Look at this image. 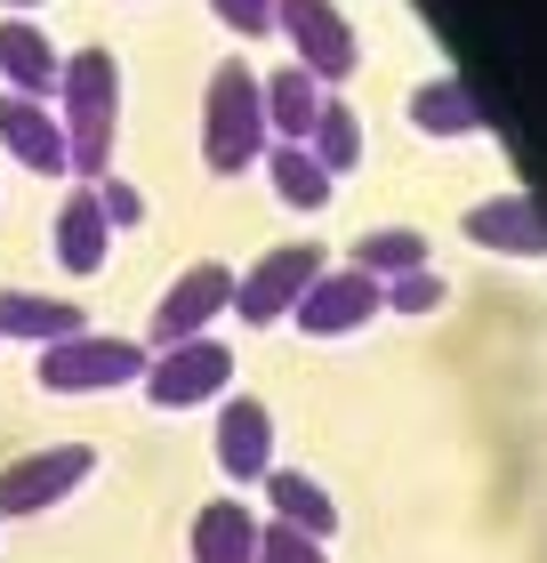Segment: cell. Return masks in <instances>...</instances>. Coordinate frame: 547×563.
Returning <instances> with one entry per match:
<instances>
[{"instance_id": "obj_1", "label": "cell", "mask_w": 547, "mask_h": 563, "mask_svg": "<svg viewBox=\"0 0 547 563\" xmlns=\"http://www.w3.org/2000/svg\"><path fill=\"white\" fill-rule=\"evenodd\" d=\"M57 121H65L73 177L97 186V177L113 169V137H121V57H113V48H65Z\"/></svg>"}, {"instance_id": "obj_15", "label": "cell", "mask_w": 547, "mask_h": 563, "mask_svg": "<svg viewBox=\"0 0 547 563\" xmlns=\"http://www.w3.org/2000/svg\"><path fill=\"white\" fill-rule=\"evenodd\" d=\"M106 250H113L106 210H97L89 186H73L65 210H57V266H65V274H97V266H106Z\"/></svg>"}, {"instance_id": "obj_19", "label": "cell", "mask_w": 547, "mask_h": 563, "mask_svg": "<svg viewBox=\"0 0 547 563\" xmlns=\"http://www.w3.org/2000/svg\"><path fill=\"white\" fill-rule=\"evenodd\" d=\"M411 121H419V137H475L483 130V113H475V97H467L451 73L442 81H427L419 97H411Z\"/></svg>"}, {"instance_id": "obj_7", "label": "cell", "mask_w": 547, "mask_h": 563, "mask_svg": "<svg viewBox=\"0 0 547 563\" xmlns=\"http://www.w3.org/2000/svg\"><path fill=\"white\" fill-rule=\"evenodd\" d=\"M371 314H386V290L362 266H322L315 282H306V298L291 306V322L306 330V339H347V330H362Z\"/></svg>"}, {"instance_id": "obj_8", "label": "cell", "mask_w": 547, "mask_h": 563, "mask_svg": "<svg viewBox=\"0 0 547 563\" xmlns=\"http://www.w3.org/2000/svg\"><path fill=\"white\" fill-rule=\"evenodd\" d=\"M274 24L291 33L298 65L315 73V81H347V73L362 65L354 57V24H347L338 0H274Z\"/></svg>"}, {"instance_id": "obj_25", "label": "cell", "mask_w": 547, "mask_h": 563, "mask_svg": "<svg viewBox=\"0 0 547 563\" xmlns=\"http://www.w3.org/2000/svg\"><path fill=\"white\" fill-rule=\"evenodd\" d=\"M258 563H322V540H306L291 523H266L258 531Z\"/></svg>"}, {"instance_id": "obj_27", "label": "cell", "mask_w": 547, "mask_h": 563, "mask_svg": "<svg viewBox=\"0 0 547 563\" xmlns=\"http://www.w3.org/2000/svg\"><path fill=\"white\" fill-rule=\"evenodd\" d=\"M9 9H33V0H9Z\"/></svg>"}, {"instance_id": "obj_12", "label": "cell", "mask_w": 547, "mask_h": 563, "mask_svg": "<svg viewBox=\"0 0 547 563\" xmlns=\"http://www.w3.org/2000/svg\"><path fill=\"white\" fill-rule=\"evenodd\" d=\"M467 242L500 250V258H547V218L524 194H491V201L467 210Z\"/></svg>"}, {"instance_id": "obj_13", "label": "cell", "mask_w": 547, "mask_h": 563, "mask_svg": "<svg viewBox=\"0 0 547 563\" xmlns=\"http://www.w3.org/2000/svg\"><path fill=\"white\" fill-rule=\"evenodd\" d=\"M0 73H9V89H17V97H57L65 48L48 41L33 16H9V24H0Z\"/></svg>"}, {"instance_id": "obj_16", "label": "cell", "mask_w": 547, "mask_h": 563, "mask_svg": "<svg viewBox=\"0 0 547 563\" xmlns=\"http://www.w3.org/2000/svg\"><path fill=\"white\" fill-rule=\"evenodd\" d=\"M258 523L242 499H210L194 516V563H258Z\"/></svg>"}, {"instance_id": "obj_18", "label": "cell", "mask_w": 547, "mask_h": 563, "mask_svg": "<svg viewBox=\"0 0 547 563\" xmlns=\"http://www.w3.org/2000/svg\"><path fill=\"white\" fill-rule=\"evenodd\" d=\"M266 507H274V523L306 531V540H330V531H338L330 492H322L315 475H298V467H274V475H266Z\"/></svg>"}, {"instance_id": "obj_11", "label": "cell", "mask_w": 547, "mask_h": 563, "mask_svg": "<svg viewBox=\"0 0 547 563\" xmlns=\"http://www.w3.org/2000/svg\"><path fill=\"white\" fill-rule=\"evenodd\" d=\"M218 467L233 483H266L274 475V411L258 395H233L218 411Z\"/></svg>"}, {"instance_id": "obj_21", "label": "cell", "mask_w": 547, "mask_h": 563, "mask_svg": "<svg viewBox=\"0 0 547 563\" xmlns=\"http://www.w3.org/2000/svg\"><path fill=\"white\" fill-rule=\"evenodd\" d=\"M266 177H274V194L291 201V210H322V201H330V169L306 145H274L266 153Z\"/></svg>"}, {"instance_id": "obj_3", "label": "cell", "mask_w": 547, "mask_h": 563, "mask_svg": "<svg viewBox=\"0 0 547 563\" xmlns=\"http://www.w3.org/2000/svg\"><path fill=\"white\" fill-rule=\"evenodd\" d=\"M153 354L138 339H106V330H81V339L41 346V387L48 395H106V387H138Z\"/></svg>"}, {"instance_id": "obj_5", "label": "cell", "mask_w": 547, "mask_h": 563, "mask_svg": "<svg viewBox=\"0 0 547 563\" xmlns=\"http://www.w3.org/2000/svg\"><path fill=\"white\" fill-rule=\"evenodd\" d=\"M97 475V451L89 443H48V451H24L0 467V516H41V507H57L65 492H81Z\"/></svg>"}, {"instance_id": "obj_4", "label": "cell", "mask_w": 547, "mask_h": 563, "mask_svg": "<svg viewBox=\"0 0 547 563\" xmlns=\"http://www.w3.org/2000/svg\"><path fill=\"white\" fill-rule=\"evenodd\" d=\"M315 274H322V242H282L250 274H233V314H242L250 330L291 322V306L306 298V282H315Z\"/></svg>"}, {"instance_id": "obj_24", "label": "cell", "mask_w": 547, "mask_h": 563, "mask_svg": "<svg viewBox=\"0 0 547 563\" xmlns=\"http://www.w3.org/2000/svg\"><path fill=\"white\" fill-rule=\"evenodd\" d=\"M89 194H97V210H106V225H113V234H129V225H138V218H145V194H138V186H129V177H113V169H106V177H97V186H89Z\"/></svg>"}, {"instance_id": "obj_26", "label": "cell", "mask_w": 547, "mask_h": 563, "mask_svg": "<svg viewBox=\"0 0 547 563\" xmlns=\"http://www.w3.org/2000/svg\"><path fill=\"white\" fill-rule=\"evenodd\" d=\"M210 16H218V24H233L242 41L274 33V0H210Z\"/></svg>"}, {"instance_id": "obj_17", "label": "cell", "mask_w": 547, "mask_h": 563, "mask_svg": "<svg viewBox=\"0 0 547 563\" xmlns=\"http://www.w3.org/2000/svg\"><path fill=\"white\" fill-rule=\"evenodd\" d=\"M266 130L282 137V145H306V130H315V113H322V81L306 65H282V73H266Z\"/></svg>"}, {"instance_id": "obj_9", "label": "cell", "mask_w": 547, "mask_h": 563, "mask_svg": "<svg viewBox=\"0 0 547 563\" xmlns=\"http://www.w3.org/2000/svg\"><path fill=\"white\" fill-rule=\"evenodd\" d=\"M233 314V274L226 266H186L153 306V346H186V339H210V322Z\"/></svg>"}, {"instance_id": "obj_20", "label": "cell", "mask_w": 547, "mask_h": 563, "mask_svg": "<svg viewBox=\"0 0 547 563\" xmlns=\"http://www.w3.org/2000/svg\"><path fill=\"white\" fill-rule=\"evenodd\" d=\"M354 266L371 274V282L419 274V266H427V234H411V225H371V234L354 242Z\"/></svg>"}, {"instance_id": "obj_14", "label": "cell", "mask_w": 547, "mask_h": 563, "mask_svg": "<svg viewBox=\"0 0 547 563\" xmlns=\"http://www.w3.org/2000/svg\"><path fill=\"white\" fill-rule=\"evenodd\" d=\"M81 306L73 298H41V290H0V339H24V346H57V339H81Z\"/></svg>"}, {"instance_id": "obj_10", "label": "cell", "mask_w": 547, "mask_h": 563, "mask_svg": "<svg viewBox=\"0 0 547 563\" xmlns=\"http://www.w3.org/2000/svg\"><path fill=\"white\" fill-rule=\"evenodd\" d=\"M0 145L17 153L33 177H73V153H65V121L48 97H0Z\"/></svg>"}, {"instance_id": "obj_23", "label": "cell", "mask_w": 547, "mask_h": 563, "mask_svg": "<svg viewBox=\"0 0 547 563\" xmlns=\"http://www.w3.org/2000/svg\"><path fill=\"white\" fill-rule=\"evenodd\" d=\"M379 290H386V314H435V306H442V274H395V282H379Z\"/></svg>"}, {"instance_id": "obj_22", "label": "cell", "mask_w": 547, "mask_h": 563, "mask_svg": "<svg viewBox=\"0 0 547 563\" xmlns=\"http://www.w3.org/2000/svg\"><path fill=\"white\" fill-rule=\"evenodd\" d=\"M306 153L338 177V169H354L362 162V121L354 106H338V97H322V113H315V130H306Z\"/></svg>"}, {"instance_id": "obj_2", "label": "cell", "mask_w": 547, "mask_h": 563, "mask_svg": "<svg viewBox=\"0 0 547 563\" xmlns=\"http://www.w3.org/2000/svg\"><path fill=\"white\" fill-rule=\"evenodd\" d=\"M201 162L218 177H242L250 162H266V89L242 57H226L201 89Z\"/></svg>"}, {"instance_id": "obj_6", "label": "cell", "mask_w": 547, "mask_h": 563, "mask_svg": "<svg viewBox=\"0 0 547 563\" xmlns=\"http://www.w3.org/2000/svg\"><path fill=\"white\" fill-rule=\"evenodd\" d=\"M233 378V354L218 339H186V346H162V363H145V402L153 411H194V402H218Z\"/></svg>"}]
</instances>
